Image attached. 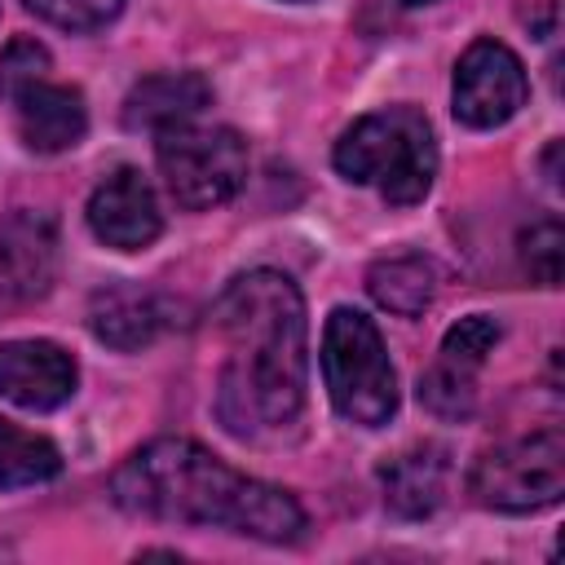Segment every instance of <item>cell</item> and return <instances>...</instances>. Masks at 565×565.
Segmentation results:
<instances>
[{
  "instance_id": "1",
  "label": "cell",
  "mask_w": 565,
  "mask_h": 565,
  "mask_svg": "<svg viewBox=\"0 0 565 565\" xmlns=\"http://www.w3.org/2000/svg\"><path fill=\"white\" fill-rule=\"evenodd\" d=\"M212 331L221 335L216 415L234 437H260L282 428L305 406V300L278 269L238 274L212 305Z\"/></svg>"
},
{
  "instance_id": "2",
  "label": "cell",
  "mask_w": 565,
  "mask_h": 565,
  "mask_svg": "<svg viewBox=\"0 0 565 565\" xmlns=\"http://www.w3.org/2000/svg\"><path fill=\"white\" fill-rule=\"evenodd\" d=\"M110 499L132 516L221 525L265 543H291L305 530V512L287 490L230 468L190 437H154L132 450L110 477Z\"/></svg>"
},
{
  "instance_id": "3",
  "label": "cell",
  "mask_w": 565,
  "mask_h": 565,
  "mask_svg": "<svg viewBox=\"0 0 565 565\" xmlns=\"http://www.w3.org/2000/svg\"><path fill=\"white\" fill-rule=\"evenodd\" d=\"M331 159H335L340 177H349L358 185H375L388 203L411 207L428 194V185L437 177L433 124L415 106L371 110L353 128H344Z\"/></svg>"
},
{
  "instance_id": "4",
  "label": "cell",
  "mask_w": 565,
  "mask_h": 565,
  "mask_svg": "<svg viewBox=\"0 0 565 565\" xmlns=\"http://www.w3.org/2000/svg\"><path fill=\"white\" fill-rule=\"evenodd\" d=\"M322 380L331 406L349 424L380 428L397 411V371L388 362L380 327L349 305L331 309L322 327Z\"/></svg>"
},
{
  "instance_id": "5",
  "label": "cell",
  "mask_w": 565,
  "mask_h": 565,
  "mask_svg": "<svg viewBox=\"0 0 565 565\" xmlns=\"http://www.w3.org/2000/svg\"><path fill=\"white\" fill-rule=\"evenodd\" d=\"M154 154H159L168 194L190 212L234 199L247 177V146L234 128H199L190 119V124L163 128Z\"/></svg>"
},
{
  "instance_id": "6",
  "label": "cell",
  "mask_w": 565,
  "mask_h": 565,
  "mask_svg": "<svg viewBox=\"0 0 565 565\" xmlns=\"http://www.w3.org/2000/svg\"><path fill=\"white\" fill-rule=\"evenodd\" d=\"M468 490L481 508L494 512L552 508L565 494V437L556 428H543L486 450L468 472Z\"/></svg>"
},
{
  "instance_id": "7",
  "label": "cell",
  "mask_w": 565,
  "mask_h": 565,
  "mask_svg": "<svg viewBox=\"0 0 565 565\" xmlns=\"http://www.w3.org/2000/svg\"><path fill=\"white\" fill-rule=\"evenodd\" d=\"M530 97L521 57L499 40H472L455 66V119L468 128L508 124Z\"/></svg>"
},
{
  "instance_id": "8",
  "label": "cell",
  "mask_w": 565,
  "mask_h": 565,
  "mask_svg": "<svg viewBox=\"0 0 565 565\" xmlns=\"http://www.w3.org/2000/svg\"><path fill=\"white\" fill-rule=\"evenodd\" d=\"M88 225L106 247H119V252L150 247L163 230L150 181L137 168H115L88 199Z\"/></svg>"
},
{
  "instance_id": "9",
  "label": "cell",
  "mask_w": 565,
  "mask_h": 565,
  "mask_svg": "<svg viewBox=\"0 0 565 565\" xmlns=\"http://www.w3.org/2000/svg\"><path fill=\"white\" fill-rule=\"evenodd\" d=\"M75 358L53 340H4L0 344V397L22 411H53L75 393Z\"/></svg>"
},
{
  "instance_id": "10",
  "label": "cell",
  "mask_w": 565,
  "mask_h": 565,
  "mask_svg": "<svg viewBox=\"0 0 565 565\" xmlns=\"http://www.w3.org/2000/svg\"><path fill=\"white\" fill-rule=\"evenodd\" d=\"M57 265L53 225L40 216H9L0 225V313L49 291Z\"/></svg>"
},
{
  "instance_id": "11",
  "label": "cell",
  "mask_w": 565,
  "mask_h": 565,
  "mask_svg": "<svg viewBox=\"0 0 565 565\" xmlns=\"http://www.w3.org/2000/svg\"><path fill=\"white\" fill-rule=\"evenodd\" d=\"M18 106V132L35 154H57L71 150L84 132H88V106L84 93L71 84H31L13 97Z\"/></svg>"
},
{
  "instance_id": "12",
  "label": "cell",
  "mask_w": 565,
  "mask_h": 565,
  "mask_svg": "<svg viewBox=\"0 0 565 565\" xmlns=\"http://www.w3.org/2000/svg\"><path fill=\"white\" fill-rule=\"evenodd\" d=\"M207 102H212V88H207L203 75H194V71H163V75L141 79V84L128 93V102H124V124H128V128L163 132V128L190 124Z\"/></svg>"
},
{
  "instance_id": "13",
  "label": "cell",
  "mask_w": 565,
  "mask_h": 565,
  "mask_svg": "<svg viewBox=\"0 0 565 565\" xmlns=\"http://www.w3.org/2000/svg\"><path fill=\"white\" fill-rule=\"evenodd\" d=\"M380 486H384V503L406 521L437 512V503L446 494V450L441 446H411V450L393 455L380 468Z\"/></svg>"
},
{
  "instance_id": "14",
  "label": "cell",
  "mask_w": 565,
  "mask_h": 565,
  "mask_svg": "<svg viewBox=\"0 0 565 565\" xmlns=\"http://www.w3.org/2000/svg\"><path fill=\"white\" fill-rule=\"evenodd\" d=\"M88 327L110 349H141L163 327V305L141 287H102L88 300Z\"/></svg>"
},
{
  "instance_id": "15",
  "label": "cell",
  "mask_w": 565,
  "mask_h": 565,
  "mask_svg": "<svg viewBox=\"0 0 565 565\" xmlns=\"http://www.w3.org/2000/svg\"><path fill=\"white\" fill-rule=\"evenodd\" d=\"M366 291L375 296L380 309L419 318L437 296V269L424 256H384L366 269Z\"/></svg>"
},
{
  "instance_id": "16",
  "label": "cell",
  "mask_w": 565,
  "mask_h": 565,
  "mask_svg": "<svg viewBox=\"0 0 565 565\" xmlns=\"http://www.w3.org/2000/svg\"><path fill=\"white\" fill-rule=\"evenodd\" d=\"M57 472H62V450L49 437L26 433L0 415V490L40 486V481H53Z\"/></svg>"
},
{
  "instance_id": "17",
  "label": "cell",
  "mask_w": 565,
  "mask_h": 565,
  "mask_svg": "<svg viewBox=\"0 0 565 565\" xmlns=\"http://www.w3.org/2000/svg\"><path fill=\"white\" fill-rule=\"evenodd\" d=\"M419 402H424L437 419H468L472 406H477L472 366H459V362L441 358V362L419 380Z\"/></svg>"
},
{
  "instance_id": "18",
  "label": "cell",
  "mask_w": 565,
  "mask_h": 565,
  "mask_svg": "<svg viewBox=\"0 0 565 565\" xmlns=\"http://www.w3.org/2000/svg\"><path fill=\"white\" fill-rule=\"evenodd\" d=\"M494 344H499V322L486 318V313H468V318H459V322L441 335V358H450V362L477 371Z\"/></svg>"
},
{
  "instance_id": "19",
  "label": "cell",
  "mask_w": 565,
  "mask_h": 565,
  "mask_svg": "<svg viewBox=\"0 0 565 565\" xmlns=\"http://www.w3.org/2000/svg\"><path fill=\"white\" fill-rule=\"evenodd\" d=\"M22 4L62 31H97L124 9V0H22Z\"/></svg>"
},
{
  "instance_id": "20",
  "label": "cell",
  "mask_w": 565,
  "mask_h": 565,
  "mask_svg": "<svg viewBox=\"0 0 565 565\" xmlns=\"http://www.w3.org/2000/svg\"><path fill=\"white\" fill-rule=\"evenodd\" d=\"M561 256H565V234L556 221H539L521 234V260H525L534 282L556 287L561 282Z\"/></svg>"
},
{
  "instance_id": "21",
  "label": "cell",
  "mask_w": 565,
  "mask_h": 565,
  "mask_svg": "<svg viewBox=\"0 0 565 565\" xmlns=\"http://www.w3.org/2000/svg\"><path fill=\"white\" fill-rule=\"evenodd\" d=\"M49 79V49L35 40H9V49L0 53V97H18L22 88Z\"/></svg>"
},
{
  "instance_id": "22",
  "label": "cell",
  "mask_w": 565,
  "mask_h": 565,
  "mask_svg": "<svg viewBox=\"0 0 565 565\" xmlns=\"http://www.w3.org/2000/svg\"><path fill=\"white\" fill-rule=\"evenodd\" d=\"M402 4H428V0H402Z\"/></svg>"
}]
</instances>
